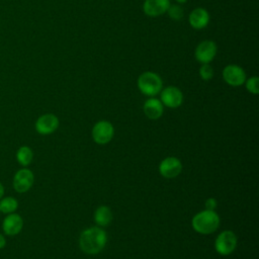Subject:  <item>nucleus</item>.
<instances>
[{"label":"nucleus","instance_id":"nucleus-16","mask_svg":"<svg viewBox=\"0 0 259 259\" xmlns=\"http://www.w3.org/2000/svg\"><path fill=\"white\" fill-rule=\"evenodd\" d=\"M93 219L98 227H106L111 223L113 219L112 211L108 206L100 205L95 209Z\"/></svg>","mask_w":259,"mask_h":259},{"label":"nucleus","instance_id":"nucleus-14","mask_svg":"<svg viewBox=\"0 0 259 259\" xmlns=\"http://www.w3.org/2000/svg\"><path fill=\"white\" fill-rule=\"evenodd\" d=\"M143 110L145 115L149 119H159L164 112V105L162 104L160 99L155 97H151L147 99L143 105Z\"/></svg>","mask_w":259,"mask_h":259},{"label":"nucleus","instance_id":"nucleus-25","mask_svg":"<svg viewBox=\"0 0 259 259\" xmlns=\"http://www.w3.org/2000/svg\"><path fill=\"white\" fill-rule=\"evenodd\" d=\"M177 2H179V3H184V2H186V0H176Z\"/></svg>","mask_w":259,"mask_h":259},{"label":"nucleus","instance_id":"nucleus-1","mask_svg":"<svg viewBox=\"0 0 259 259\" xmlns=\"http://www.w3.org/2000/svg\"><path fill=\"white\" fill-rule=\"evenodd\" d=\"M106 243L107 234L98 226L85 229L79 237V247L88 255L98 254L104 249Z\"/></svg>","mask_w":259,"mask_h":259},{"label":"nucleus","instance_id":"nucleus-8","mask_svg":"<svg viewBox=\"0 0 259 259\" xmlns=\"http://www.w3.org/2000/svg\"><path fill=\"white\" fill-rule=\"evenodd\" d=\"M160 100L164 106L169 108H176L182 104L183 94L179 88L175 86H168L161 90Z\"/></svg>","mask_w":259,"mask_h":259},{"label":"nucleus","instance_id":"nucleus-23","mask_svg":"<svg viewBox=\"0 0 259 259\" xmlns=\"http://www.w3.org/2000/svg\"><path fill=\"white\" fill-rule=\"evenodd\" d=\"M6 245V240L2 234H0V249H3Z\"/></svg>","mask_w":259,"mask_h":259},{"label":"nucleus","instance_id":"nucleus-20","mask_svg":"<svg viewBox=\"0 0 259 259\" xmlns=\"http://www.w3.org/2000/svg\"><path fill=\"white\" fill-rule=\"evenodd\" d=\"M199 76L202 80L208 81L213 77V69L208 64H202L199 68Z\"/></svg>","mask_w":259,"mask_h":259},{"label":"nucleus","instance_id":"nucleus-18","mask_svg":"<svg viewBox=\"0 0 259 259\" xmlns=\"http://www.w3.org/2000/svg\"><path fill=\"white\" fill-rule=\"evenodd\" d=\"M18 207V201L16 198L12 196H7V197H2L0 199V211L3 213H11L14 212Z\"/></svg>","mask_w":259,"mask_h":259},{"label":"nucleus","instance_id":"nucleus-3","mask_svg":"<svg viewBox=\"0 0 259 259\" xmlns=\"http://www.w3.org/2000/svg\"><path fill=\"white\" fill-rule=\"evenodd\" d=\"M139 90L146 96L154 97L161 92L163 88V82L161 77L151 71L142 73L137 81Z\"/></svg>","mask_w":259,"mask_h":259},{"label":"nucleus","instance_id":"nucleus-22","mask_svg":"<svg viewBox=\"0 0 259 259\" xmlns=\"http://www.w3.org/2000/svg\"><path fill=\"white\" fill-rule=\"evenodd\" d=\"M217 204H218V202H217L215 198H213V197L207 198L204 202L205 209H209V210H214L215 207H217Z\"/></svg>","mask_w":259,"mask_h":259},{"label":"nucleus","instance_id":"nucleus-2","mask_svg":"<svg viewBox=\"0 0 259 259\" xmlns=\"http://www.w3.org/2000/svg\"><path fill=\"white\" fill-rule=\"evenodd\" d=\"M192 229L201 235H209L214 233L220 227V217L215 210L204 209L196 214L191 220Z\"/></svg>","mask_w":259,"mask_h":259},{"label":"nucleus","instance_id":"nucleus-24","mask_svg":"<svg viewBox=\"0 0 259 259\" xmlns=\"http://www.w3.org/2000/svg\"><path fill=\"white\" fill-rule=\"evenodd\" d=\"M3 195H4V186H3V184L0 182V199L3 197Z\"/></svg>","mask_w":259,"mask_h":259},{"label":"nucleus","instance_id":"nucleus-4","mask_svg":"<svg viewBox=\"0 0 259 259\" xmlns=\"http://www.w3.org/2000/svg\"><path fill=\"white\" fill-rule=\"evenodd\" d=\"M238 239L234 232L226 230L221 232L214 240V250L222 256L232 254L237 247Z\"/></svg>","mask_w":259,"mask_h":259},{"label":"nucleus","instance_id":"nucleus-17","mask_svg":"<svg viewBox=\"0 0 259 259\" xmlns=\"http://www.w3.org/2000/svg\"><path fill=\"white\" fill-rule=\"evenodd\" d=\"M32 158H33V152L27 146L20 147L16 152V160L23 167L28 166L31 163Z\"/></svg>","mask_w":259,"mask_h":259},{"label":"nucleus","instance_id":"nucleus-7","mask_svg":"<svg viewBox=\"0 0 259 259\" xmlns=\"http://www.w3.org/2000/svg\"><path fill=\"white\" fill-rule=\"evenodd\" d=\"M223 79L227 84L238 87L245 83L246 73L238 65H228L223 70Z\"/></svg>","mask_w":259,"mask_h":259},{"label":"nucleus","instance_id":"nucleus-13","mask_svg":"<svg viewBox=\"0 0 259 259\" xmlns=\"http://www.w3.org/2000/svg\"><path fill=\"white\" fill-rule=\"evenodd\" d=\"M170 6L169 0H145L143 10L150 17H157L167 12Z\"/></svg>","mask_w":259,"mask_h":259},{"label":"nucleus","instance_id":"nucleus-12","mask_svg":"<svg viewBox=\"0 0 259 259\" xmlns=\"http://www.w3.org/2000/svg\"><path fill=\"white\" fill-rule=\"evenodd\" d=\"M23 227L22 218L15 212L8 213L2 222V230L7 236H15L19 234Z\"/></svg>","mask_w":259,"mask_h":259},{"label":"nucleus","instance_id":"nucleus-6","mask_svg":"<svg viewBox=\"0 0 259 259\" xmlns=\"http://www.w3.org/2000/svg\"><path fill=\"white\" fill-rule=\"evenodd\" d=\"M34 182V175L28 168L19 169L13 176V188L18 193L28 191Z\"/></svg>","mask_w":259,"mask_h":259},{"label":"nucleus","instance_id":"nucleus-5","mask_svg":"<svg viewBox=\"0 0 259 259\" xmlns=\"http://www.w3.org/2000/svg\"><path fill=\"white\" fill-rule=\"evenodd\" d=\"M92 139L98 145L108 144L114 136V127L108 120H99L92 127Z\"/></svg>","mask_w":259,"mask_h":259},{"label":"nucleus","instance_id":"nucleus-9","mask_svg":"<svg viewBox=\"0 0 259 259\" xmlns=\"http://www.w3.org/2000/svg\"><path fill=\"white\" fill-rule=\"evenodd\" d=\"M217 45L214 41L206 39L198 44L195 49V59L201 64H208L211 62L217 55Z\"/></svg>","mask_w":259,"mask_h":259},{"label":"nucleus","instance_id":"nucleus-21","mask_svg":"<svg viewBox=\"0 0 259 259\" xmlns=\"http://www.w3.org/2000/svg\"><path fill=\"white\" fill-rule=\"evenodd\" d=\"M167 12L169 13V16L173 19H181L183 16V10L180 6L178 5H170Z\"/></svg>","mask_w":259,"mask_h":259},{"label":"nucleus","instance_id":"nucleus-10","mask_svg":"<svg viewBox=\"0 0 259 259\" xmlns=\"http://www.w3.org/2000/svg\"><path fill=\"white\" fill-rule=\"evenodd\" d=\"M59 118L53 113L40 115L35 121V131L42 136L53 134L59 127Z\"/></svg>","mask_w":259,"mask_h":259},{"label":"nucleus","instance_id":"nucleus-15","mask_svg":"<svg viewBox=\"0 0 259 259\" xmlns=\"http://www.w3.org/2000/svg\"><path fill=\"white\" fill-rule=\"evenodd\" d=\"M188 20L189 24L194 29H202L206 27L209 22V14L204 8L197 7L190 12Z\"/></svg>","mask_w":259,"mask_h":259},{"label":"nucleus","instance_id":"nucleus-11","mask_svg":"<svg viewBox=\"0 0 259 259\" xmlns=\"http://www.w3.org/2000/svg\"><path fill=\"white\" fill-rule=\"evenodd\" d=\"M182 171V163L176 157H167L159 164V173L165 178H175Z\"/></svg>","mask_w":259,"mask_h":259},{"label":"nucleus","instance_id":"nucleus-19","mask_svg":"<svg viewBox=\"0 0 259 259\" xmlns=\"http://www.w3.org/2000/svg\"><path fill=\"white\" fill-rule=\"evenodd\" d=\"M246 89L252 94L259 93V78L257 76H253L245 81Z\"/></svg>","mask_w":259,"mask_h":259}]
</instances>
